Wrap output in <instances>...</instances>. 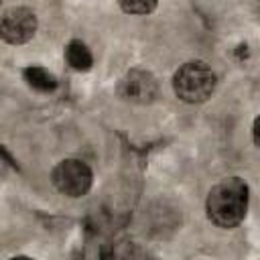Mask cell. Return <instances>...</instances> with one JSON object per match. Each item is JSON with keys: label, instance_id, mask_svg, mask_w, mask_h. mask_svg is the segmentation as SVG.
<instances>
[{"label": "cell", "instance_id": "cell-4", "mask_svg": "<svg viewBox=\"0 0 260 260\" xmlns=\"http://www.w3.org/2000/svg\"><path fill=\"white\" fill-rule=\"evenodd\" d=\"M37 14L26 6H12L0 16V37L10 45H24L37 32Z\"/></svg>", "mask_w": 260, "mask_h": 260}, {"label": "cell", "instance_id": "cell-9", "mask_svg": "<svg viewBox=\"0 0 260 260\" xmlns=\"http://www.w3.org/2000/svg\"><path fill=\"white\" fill-rule=\"evenodd\" d=\"M258 124H260V120L256 118V120H254V126H252V134H254V144H256V146H258V142H260V140H258Z\"/></svg>", "mask_w": 260, "mask_h": 260}, {"label": "cell", "instance_id": "cell-6", "mask_svg": "<svg viewBox=\"0 0 260 260\" xmlns=\"http://www.w3.org/2000/svg\"><path fill=\"white\" fill-rule=\"evenodd\" d=\"M65 61L75 71H87L93 65L91 51L81 41H69L67 43V47H65Z\"/></svg>", "mask_w": 260, "mask_h": 260}, {"label": "cell", "instance_id": "cell-2", "mask_svg": "<svg viewBox=\"0 0 260 260\" xmlns=\"http://www.w3.org/2000/svg\"><path fill=\"white\" fill-rule=\"evenodd\" d=\"M217 77L203 61H187L173 75V89L187 104H201L215 91Z\"/></svg>", "mask_w": 260, "mask_h": 260}, {"label": "cell", "instance_id": "cell-1", "mask_svg": "<svg viewBox=\"0 0 260 260\" xmlns=\"http://www.w3.org/2000/svg\"><path fill=\"white\" fill-rule=\"evenodd\" d=\"M207 217L223 230H232L246 217L248 211V185L240 177H228L211 187L205 201Z\"/></svg>", "mask_w": 260, "mask_h": 260}, {"label": "cell", "instance_id": "cell-8", "mask_svg": "<svg viewBox=\"0 0 260 260\" xmlns=\"http://www.w3.org/2000/svg\"><path fill=\"white\" fill-rule=\"evenodd\" d=\"M118 4L128 14H148L156 8L158 0H118Z\"/></svg>", "mask_w": 260, "mask_h": 260}, {"label": "cell", "instance_id": "cell-10", "mask_svg": "<svg viewBox=\"0 0 260 260\" xmlns=\"http://www.w3.org/2000/svg\"><path fill=\"white\" fill-rule=\"evenodd\" d=\"M0 2H2V0H0Z\"/></svg>", "mask_w": 260, "mask_h": 260}, {"label": "cell", "instance_id": "cell-7", "mask_svg": "<svg viewBox=\"0 0 260 260\" xmlns=\"http://www.w3.org/2000/svg\"><path fill=\"white\" fill-rule=\"evenodd\" d=\"M22 77L32 89H37L41 93H49L57 87V77L49 69L39 67V65H30V67L22 69Z\"/></svg>", "mask_w": 260, "mask_h": 260}, {"label": "cell", "instance_id": "cell-5", "mask_svg": "<svg viewBox=\"0 0 260 260\" xmlns=\"http://www.w3.org/2000/svg\"><path fill=\"white\" fill-rule=\"evenodd\" d=\"M156 79L144 69H130L118 83V93L132 104H150L156 98Z\"/></svg>", "mask_w": 260, "mask_h": 260}, {"label": "cell", "instance_id": "cell-3", "mask_svg": "<svg viewBox=\"0 0 260 260\" xmlns=\"http://www.w3.org/2000/svg\"><path fill=\"white\" fill-rule=\"evenodd\" d=\"M51 179L59 193L67 197H83L91 187L93 173L79 158H63L55 165Z\"/></svg>", "mask_w": 260, "mask_h": 260}]
</instances>
